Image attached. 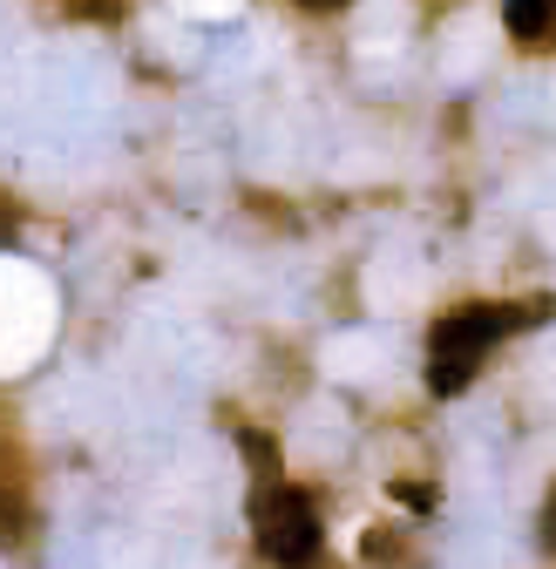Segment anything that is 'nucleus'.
Returning a JSON list of instances; mask_svg holds the SVG:
<instances>
[{"instance_id":"1","label":"nucleus","mask_w":556,"mask_h":569,"mask_svg":"<svg viewBox=\"0 0 556 569\" xmlns=\"http://www.w3.org/2000/svg\"><path fill=\"white\" fill-rule=\"evenodd\" d=\"M556 312V299H468V306H448L435 326H428V393H468L475 373L489 367V352L529 326H543Z\"/></svg>"},{"instance_id":"2","label":"nucleus","mask_w":556,"mask_h":569,"mask_svg":"<svg viewBox=\"0 0 556 569\" xmlns=\"http://www.w3.org/2000/svg\"><path fill=\"white\" fill-rule=\"evenodd\" d=\"M251 536H258V556L278 562V569H312L319 549H326V522L312 509V495L278 481V488H251Z\"/></svg>"},{"instance_id":"3","label":"nucleus","mask_w":556,"mask_h":569,"mask_svg":"<svg viewBox=\"0 0 556 569\" xmlns=\"http://www.w3.org/2000/svg\"><path fill=\"white\" fill-rule=\"evenodd\" d=\"M503 21H509L516 41H543V34H556V8H536V0H509Z\"/></svg>"},{"instance_id":"4","label":"nucleus","mask_w":556,"mask_h":569,"mask_svg":"<svg viewBox=\"0 0 556 569\" xmlns=\"http://www.w3.org/2000/svg\"><path fill=\"white\" fill-rule=\"evenodd\" d=\"M536 542L556 556V481H549V495H543V509H536Z\"/></svg>"},{"instance_id":"5","label":"nucleus","mask_w":556,"mask_h":569,"mask_svg":"<svg viewBox=\"0 0 556 569\" xmlns=\"http://www.w3.org/2000/svg\"><path fill=\"white\" fill-rule=\"evenodd\" d=\"M14 224H21V218H14V203L0 197V244H14Z\"/></svg>"}]
</instances>
